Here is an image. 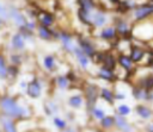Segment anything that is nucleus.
<instances>
[{
  "label": "nucleus",
  "mask_w": 153,
  "mask_h": 132,
  "mask_svg": "<svg viewBox=\"0 0 153 132\" xmlns=\"http://www.w3.org/2000/svg\"><path fill=\"white\" fill-rule=\"evenodd\" d=\"M152 74H153V67H152Z\"/></svg>",
  "instance_id": "37998d69"
},
{
  "label": "nucleus",
  "mask_w": 153,
  "mask_h": 132,
  "mask_svg": "<svg viewBox=\"0 0 153 132\" xmlns=\"http://www.w3.org/2000/svg\"><path fill=\"white\" fill-rule=\"evenodd\" d=\"M38 18H39V21L42 23V25L47 26V27L53 25V23H54V15L51 13H48V12H43Z\"/></svg>",
  "instance_id": "5701e85b"
},
{
  "label": "nucleus",
  "mask_w": 153,
  "mask_h": 132,
  "mask_svg": "<svg viewBox=\"0 0 153 132\" xmlns=\"http://www.w3.org/2000/svg\"><path fill=\"white\" fill-rule=\"evenodd\" d=\"M80 10L87 13H91V11L94 8V2L93 0H79Z\"/></svg>",
  "instance_id": "b1692460"
},
{
  "label": "nucleus",
  "mask_w": 153,
  "mask_h": 132,
  "mask_svg": "<svg viewBox=\"0 0 153 132\" xmlns=\"http://www.w3.org/2000/svg\"><path fill=\"white\" fill-rule=\"evenodd\" d=\"M79 48L81 49V51L87 57H93L96 55V52H97L94 46H93V44L86 38H79Z\"/></svg>",
  "instance_id": "9b49d317"
},
{
  "label": "nucleus",
  "mask_w": 153,
  "mask_h": 132,
  "mask_svg": "<svg viewBox=\"0 0 153 132\" xmlns=\"http://www.w3.org/2000/svg\"><path fill=\"white\" fill-rule=\"evenodd\" d=\"M1 25H2V19L0 18V27H1Z\"/></svg>",
  "instance_id": "a19ab883"
},
{
  "label": "nucleus",
  "mask_w": 153,
  "mask_h": 132,
  "mask_svg": "<svg viewBox=\"0 0 153 132\" xmlns=\"http://www.w3.org/2000/svg\"><path fill=\"white\" fill-rule=\"evenodd\" d=\"M68 103L73 108H80L82 106V98L80 95H73L72 98H69Z\"/></svg>",
  "instance_id": "cd10ccee"
},
{
  "label": "nucleus",
  "mask_w": 153,
  "mask_h": 132,
  "mask_svg": "<svg viewBox=\"0 0 153 132\" xmlns=\"http://www.w3.org/2000/svg\"><path fill=\"white\" fill-rule=\"evenodd\" d=\"M78 17H79V19H80L84 24L92 25V19H91L90 13H87V12H84V11L79 10V12H78Z\"/></svg>",
  "instance_id": "7c9ffc66"
},
{
  "label": "nucleus",
  "mask_w": 153,
  "mask_h": 132,
  "mask_svg": "<svg viewBox=\"0 0 153 132\" xmlns=\"http://www.w3.org/2000/svg\"><path fill=\"white\" fill-rule=\"evenodd\" d=\"M11 43H12L13 49H16V50H22V49H24V46H25V38H24L23 33L17 32L16 34H13Z\"/></svg>",
  "instance_id": "412c9836"
},
{
  "label": "nucleus",
  "mask_w": 153,
  "mask_h": 132,
  "mask_svg": "<svg viewBox=\"0 0 153 132\" xmlns=\"http://www.w3.org/2000/svg\"><path fill=\"white\" fill-rule=\"evenodd\" d=\"M74 54H75L76 59H78L79 64L81 65V68H84V69L88 68V65H90V59H88V57L81 51V49H80L79 46H76V48L74 49Z\"/></svg>",
  "instance_id": "aec40b11"
},
{
  "label": "nucleus",
  "mask_w": 153,
  "mask_h": 132,
  "mask_svg": "<svg viewBox=\"0 0 153 132\" xmlns=\"http://www.w3.org/2000/svg\"><path fill=\"white\" fill-rule=\"evenodd\" d=\"M0 121H1V125L4 128V132H17V128H16V125H14L12 118H8L6 115H1Z\"/></svg>",
  "instance_id": "a211bd4d"
},
{
  "label": "nucleus",
  "mask_w": 153,
  "mask_h": 132,
  "mask_svg": "<svg viewBox=\"0 0 153 132\" xmlns=\"http://www.w3.org/2000/svg\"><path fill=\"white\" fill-rule=\"evenodd\" d=\"M111 4H120L121 2V0H109Z\"/></svg>",
  "instance_id": "ea45409f"
},
{
  "label": "nucleus",
  "mask_w": 153,
  "mask_h": 132,
  "mask_svg": "<svg viewBox=\"0 0 153 132\" xmlns=\"http://www.w3.org/2000/svg\"><path fill=\"white\" fill-rule=\"evenodd\" d=\"M91 114H92V117L94 118V119H97V120H103L105 117H106V114H105V111L103 109V108H100V107H93V108H91Z\"/></svg>",
  "instance_id": "bb28decb"
},
{
  "label": "nucleus",
  "mask_w": 153,
  "mask_h": 132,
  "mask_svg": "<svg viewBox=\"0 0 153 132\" xmlns=\"http://www.w3.org/2000/svg\"><path fill=\"white\" fill-rule=\"evenodd\" d=\"M56 111H57V106H56L55 103L49 102V103L47 105V113H48V114H53V113L56 112Z\"/></svg>",
  "instance_id": "c9c22d12"
},
{
  "label": "nucleus",
  "mask_w": 153,
  "mask_h": 132,
  "mask_svg": "<svg viewBox=\"0 0 153 132\" xmlns=\"http://www.w3.org/2000/svg\"><path fill=\"white\" fill-rule=\"evenodd\" d=\"M131 113V108L126 105V103H121L117 106V114L122 115V117H128Z\"/></svg>",
  "instance_id": "c85d7f7f"
},
{
  "label": "nucleus",
  "mask_w": 153,
  "mask_h": 132,
  "mask_svg": "<svg viewBox=\"0 0 153 132\" xmlns=\"http://www.w3.org/2000/svg\"><path fill=\"white\" fill-rule=\"evenodd\" d=\"M85 93H86V101H87V105L88 107H94V103L98 99V87L94 86V84H88L85 89Z\"/></svg>",
  "instance_id": "0eeeda50"
},
{
  "label": "nucleus",
  "mask_w": 153,
  "mask_h": 132,
  "mask_svg": "<svg viewBox=\"0 0 153 132\" xmlns=\"http://www.w3.org/2000/svg\"><path fill=\"white\" fill-rule=\"evenodd\" d=\"M26 92H27V95L36 99V98H39L41 96V93H42V86H41V82L37 80V78H33L32 81H30L27 83V87H26Z\"/></svg>",
  "instance_id": "6e6552de"
},
{
  "label": "nucleus",
  "mask_w": 153,
  "mask_h": 132,
  "mask_svg": "<svg viewBox=\"0 0 153 132\" xmlns=\"http://www.w3.org/2000/svg\"><path fill=\"white\" fill-rule=\"evenodd\" d=\"M116 34H117V31L114 26H106V27L102 29L99 37L102 39H105V40H111V39L116 38Z\"/></svg>",
  "instance_id": "6ab92c4d"
},
{
  "label": "nucleus",
  "mask_w": 153,
  "mask_h": 132,
  "mask_svg": "<svg viewBox=\"0 0 153 132\" xmlns=\"http://www.w3.org/2000/svg\"><path fill=\"white\" fill-rule=\"evenodd\" d=\"M8 14H10V17L12 18V20H13V23L17 25V26H19L20 29H23V27H25V25H26V19H25V17L17 10V8H14V7H10L8 8Z\"/></svg>",
  "instance_id": "1a4fd4ad"
},
{
  "label": "nucleus",
  "mask_w": 153,
  "mask_h": 132,
  "mask_svg": "<svg viewBox=\"0 0 153 132\" xmlns=\"http://www.w3.org/2000/svg\"><path fill=\"white\" fill-rule=\"evenodd\" d=\"M145 130H146V132H153V122H148L146 125Z\"/></svg>",
  "instance_id": "58836bf2"
},
{
  "label": "nucleus",
  "mask_w": 153,
  "mask_h": 132,
  "mask_svg": "<svg viewBox=\"0 0 153 132\" xmlns=\"http://www.w3.org/2000/svg\"><path fill=\"white\" fill-rule=\"evenodd\" d=\"M99 95H100V98L104 100V101H106L108 103H114V101L116 100L115 99V93L112 92V90H110L109 88H102L100 89V92H99Z\"/></svg>",
  "instance_id": "4be33fe9"
},
{
  "label": "nucleus",
  "mask_w": 153,
  "mask_h": 132,
  "mask_svg": "<svg viewBox=\"0 0 153 132\" xmlns=\"http://www.w3.org/2000/svg\"><path fill=\"white\" fill-rule=\"evenodd\" d=\"M43 64H44V68L48 69V70H53L55 69V59L51 55H48L44 57L43 59Z\"/></svg>",
  "instance_id": "c756f323"
},
{
  "label": "nucleus",
  "mask_w": 153,
  "mask_h": 132,
  "mask_svg": "<svg viewBox=\"0 0 153 132\" xmlns=\"http://www.w3.org/2000/svg\"><path fill=\"white\" fill-rule=\"evenodd\" d=\"M10 17L8 14V8H5L1 4H0V18L1 19H7Z\"/></svg>",
  "instance_id": "f704fd0d"
},
{
  "label": "nucleus",
  "mask_w": 153,
  "mask_h": 132,
  "mask_svg": "<svg viewBox=\"0 0 153 132\" xmlns=\"http://www.w3.org/2000/svg\"><path fill=\"white\" fill-rule=\"evenodd\" d=\"M131 94L135 100L143 102H153V92H149L140 86H135L131 90Z\"/></svg>",
  "instance_id": "7ed1b4c3"
},
{
  "label": "nucleus",
  "mask_w": 153,
  "mask_h": 132,
  "mask_svg": "<svg viewBox=\"0 0 153 132\" xmlns=\"http://www.w3.org/2000/svg\"><path fill=\"white\" fill-rule=\"evenodd\" d=\"M37 30H38V36L42 38V39H50L53 36V33H51V31L49 30V27H47V26H43V25H39L38 27H37Z\"/></svg>",
  "instance_id": "a878e982"
},
{
  "label": "nucleus",
  "mask_w": 153,
  "mask_h": 132,
  "mask_svg": "<svg viewBox=\"0 0 153 132\" xmlns=\"http://www.w3.org/2000/svg\"><path fill=\"white\" fill-rule=\"evenodd\" d=\"M146 54L147 52L141 46H137V45H131V48L129 50V56L134 63L142 62V59L146 57Z\"/></svg>",
  "instance_id": "9d476101"
},
{
  "label": "nucleus",
  "mask_w": 153,
  "mask_h": 132,
  "mask_svg": "<svg viewBox=\"0 0 153 132\" xmlns=\"http://www.w3.org/2000/svg\"><path fill=\"white\" fill-rule=\"evenodd\" d=\"M115 126L118 128L121 132H135L134 126L126 119V117H122L120 114H115Z\"/></svg>",
  "instance_id": "39448f33"
},
{
  "label": "nucleus",
  "mask_w": 153,
  "mask_h": 132,
  "mask_svg": "<svg viewBox=\"0 0 153 132\" xmlns=\"http://www.w3.org/2000/svg\"><path fill=\"white\" fill-rule=\"evenodd\" d=\"M0 108L4 112V115L8 118H26L29 117V111L23 106L18 105L17 101L11 96L0 98Z\"/></svg>",
  "instance_id": "f257e3e1"
},
{
  "label": "nucleus",
  "mask_w": 153,
  "mask_h": 132,
  "mask_svg": "<svg viewBox=\"0 0 153 132\" xmlns=\"http://www.w3.org/2000/svg\"><path fill=\"white\" fill-rule=\"evenodd\" d=\"M136 86H140L149 92H153V74H146L145 76H142Z\"/></svg>",
  "instance_id": "dca6fc26"
},
{
  "label": "nucleus",
  "mask_w": 153,
  "mask_h": 132,
  "mask_svg": "<svg viewBox=\"0 0 153 132\" xmlns=\"http://www.w3.org/2000/svg\"><path fill=\"white\" fill-rule=\"evenodd\" d=\"M102 64H103V67L106 68V69L115 70L116 64H117V58H116L111 52H105V54H104V58H103Z\"/></svg>",
  "instance_id": "2eb2a0df"
},
{
  "label": "nucleus",
  "mask_w": 153,
  "mask_h": 132,
  "mask_svg": "<svg viewBox=\"0 0 153 132\" xmlns=\"http://www.w3.org/2000/svg\"><path fill=\"white\" fill-rule=\"evenodd\" d=\"M8 75V68L5 63L4 57L0 55V78H6Z\"/></svg>",
  "instance_id": "2f4dec72"
},
{
  "label": "nucleus",
  "mask_w": 153,
  "mask_h": 132,
  "mask_svg": "<svg viewBox=\"0 0 153 132\" xmlns=\"http://www.w3.org/2000/svg\"><path fill=\"white\" fill-rule=\"evenodd\" d=\"M117 63H118V65H120L124 71H127V73L133 71L134 64H135V63L131 61L130 56L127 55V54H123V52H121V54L117 56Z\"/></svg>",
  "instance_id": "423d86ee"
},
{
  "label": "nucleus",
  "mask_w": 153,
  "mask_h": 132,
  "mask_svg": "<svg viewBox=\"0 0 153 132\" xmlns=\"http://www.w3.org/2000/svg\"><path fill=\"white\" fill-rule=\"evenodd\" d=\"M91 19H92V25H94L96 27H102L108 21V18H106L105 13L102 12V11H97L96 13H93L91 15Z\"/></svg>",
  "instance_id": "ddd939ff"
},
{
  "label": "nucleus",
  "mask_w": 153,
  "mask_h": 132,
  "mask_svg": "<svg viewBox=\"0 0 153 132\" xmlns=\"http://www.w3.org/2000/svg\"><path fill=\"white\" fill-rule=\"evenodd\" d=\"M59 38H60V40H61V43H62L65 50H67L68 52H72V51L74 52V49H75L76 46H74L73 40H72L71 36H69L67 32H61L60 36H59Z\"/></svg>",
  "instance_id": "4468645a"
},
{
  "label": "nucleus",
  "mask_w": 153,
  "mask_h": 132,
  "mask_svg": "<svg viewBox=\"0 0 153 132\" xmlns=\"http://www.w3.org/2000/svg\"><path fill=\"white\" fill-rule=\"evenodd\" d=\"M67 132H74V131H73L72 128H69V130H67Z\"/></svg>",
  "instance_id": "79ce46f5"
},
{
  "label": "nucleus",
  "mask_w": 153,
  "mask_h": 132,
  "mask_svg": "<svg viewBox=\"0 0 153 132\" xmlns=\"http://www.w3.org/2000/svg\"><path fill=\"white\" fill-rule=\"evenodd\" d=\"M115 99L116 100H124L126 99V95L123 93H116L115 94Z\"/></svg>",
  "instance_id": "4c0bfd02"
},
{
  "label": "nucleus",
  "mask_w": 153,
  "mask_h": 132,
  "mask_svg": "<svg viewBox=\"0 0 153 132\" xmlns=\"http://www.w3.org/2000/svg\"><path fill=\"white\" fill-rule=\"evenodd\" d=\"M149 15H153V2H146L136 6L133 11V17L135 20H143L148 18Z\"/></svg>",
  "instance_id": "f03ea898"
},
{
  "label": "nucleus",
  "mask_w": 153,
  "mask_h": 132,
  "mask_svg": "<svg viewBox=\"0 0 153 132\" xmlns=\"http://www.w3.org/2000/svg\"><path fill=\"white\" fill-rule=\"evenodd\" d=\"M98 76L102 78V80H105L108 82H112L117 78V75L115 74L114 70H110V69H106L104 67H102L98 71Z\"/></svg>",
  "instance_id": "f3484780"
},
{
  "label": "nucleus",
  "mask_w": 153,
  "mask_h": 132,
  "mask_svg": "<svg viewBox=\"0 0 153 132\" xmlns=\"http://www.w3.org/2000/svg\"><path fill=\"white\" fill-rule=\"evenodd\" d=\"M100 126L104 130H109L115 126V117L114 115H106L103 120H100Z\"/></svg>",
  "instance_id": "393cba45"
},
{
  "label": "nucleus",
  "mask_w": 153,
  "mask_h": 132,
  "mask_svg": "<svg viewBox=\"0 0 153 132\" xmlns=\"http://www.w3.org/2000/svg\"><path fill=\"white\" fill-rule=\"evenodd\" d=\"M56 83H57V86L60 87V88H67V86H68V78H67V76H63V75H61V76H59L57 78H56Z\"/></svg>",
  "instance_id": "473e14b6"
},
{
  "label": "nucleus",
  "mask_w": 153,
  "mask_h": 132,
  "mask_svg": "<svg viewBox=\"0 0 153 132\" xmlns=\"http://www.w3.org/2000/svg\"><path fill=\"white\" fill-rule=\"evenodd\" d=\"M115 29H116L117 33L121 34L122 37H127V36L131 32L130 25H129L126 20H123V19H117V20H116V26H115Z\"/></svg>",
  "instance_id": "f8f14e48"
},
{
  "label": "nucleus",
  "mask_w": 153,
  "mask_h": 132,
  "mask_svg": "<svg viewBox=\"0 0 153 132\" xmlns=\"http://www.w3.org/2000/svg\"><path fill=\"white\" fill-rule=\"evenodd\" d=\"M25 29H26V30H29V31H32V30L35 29V23H32V21H30V23H29V21H27V23H26V25H25Z\"/></svg>",
  "instance_id": "e433bc0d"
},
{
  "label": "nucleus",
  "mask_w": 153,
  "mask_h": 132,
  "mask_svg": "<svg viewBox=\"0 0 153 132\" xmlns=\"http://www.w3.org/2000/svg\"><path fill=\"white\" fill-rule=\"evenodd\" d=\"M54 125L57 127V128H65L66 127V121L61 118H54Z\"/></svg>",
  "instance_id": "72a5a7b5"
},
{
  "label": "nucleus",
  "mask_w": 153,
  "mask_h": 132,
  "mask_svg": "<svg viewBox=\"0 0 153 132\" xmlns=\"http://www.w3.org/2000/svg\"><path fill=\"white\" fill-rule=\"evenodd\" d=\"M135 113L140 119H142L145 121H149L153 119V109L148 105H145V103L136 105L135 106Z\"/></svg>",
  "instance_id": "20e7f679"
}]
</instances>
